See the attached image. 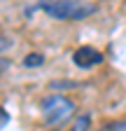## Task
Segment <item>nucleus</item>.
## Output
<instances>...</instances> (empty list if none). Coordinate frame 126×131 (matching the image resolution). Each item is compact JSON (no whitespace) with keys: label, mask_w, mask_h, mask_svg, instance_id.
<instances>
[{"label":"nucleus","mask_w":126,"mask_h":131,"mask_svg":"<svg viewBox=\"0 0 126 131\" xmlns=\"http://www.w3.org/2000/svg\"><path fill=\"white\" fill-rule=\"evenodd\" d=\"M7 68H9V61H7V59H3V56H0V75H3V73H5Z\"/></svg>","instance_id":"1a4fd4ad"},{"label":"nucleus","mask_w":126,"mask_h":131,"mask_svg":"<svg viewBox=\"0 0 126 131\" xmlns=\"http://www.w3.org/2000/svg\"><path fill=\"white\" fill-rule=\"evenodd\" d=\"M9 47H12V40L5 38V35H0V52H5V49H9Z\"/></svg>","instance_id":"6e6552de"},{"label":"nucleus","mask_w":126,"mask_h":131,"mask_svg":"<svg viewBox=\"0 0 126 131\" xmlns=\"http://www.w3.org/2000/svg\"><path fill=\"white\" fill-rule=\"evenodd\" d=\"M42 61H44L42 54H30V56L23 59V66H28V68H35V66H42Z\"/></svg>","instance_id":"39448f33"},{"label":"nucleus","mask_w":126,"mask_h":131,"mask_svg":"<svg viewBox=\"0 0 126 131\" xmlns=\"http://www.w3.org/2000/svg\"><path fill=\"white\" fill-rule=\"evenodd\" d=\"M103 59H105V56L98 52L96 47H80V49L72 54V61H75L77 68H93V66L103 63Z\"/></svg>","instance_id":"7ed1b4c3"},{"label":"nucleus","mask_w":126,"mask_h":131,"mask_svg":"<svg viewBox=\"0 0 126 131\" xmlns=\"http://www.w3.org/2000/svg\"><path fill=\"white\" fill-rule=\"evenodd\" d=\"M100 131H126V119H121V122H112V124L103 126Z\"/></svg>","instance_id":"423d86ee"},{"label":"nucleus","mask_w":126,"mask_h":131,"mask_svg":"<svg viewBox=\"0 0 126 131\" xmlns=\"http://www.w3.org/2000/svg\"><path fill=\"white\" fill-rule=\"evenodd\" d=\"M91 129V115H80L68 131H89Z\"/></svg>","instance_id":"20e7f679"},{"label":"nucleus","mask_w":126,"mask_h":131,"mask_svg":"<svg viewBox=\"0 0 126 131\" xmlns=\"http://www.w3.org/2000/svg\"><path fill=\"white\" fill-rule=\"evenodd\" d=\"M7 124H9V112H7L5 108H0V129L7 126Z\"/></svg>","instance_id":"0eeeda50"},{"label":"nucleus","mask_w":126,"mask_h":131,"mask_svg":"<svg viewBox=\"0 0 126 131\" xmlns=\"http://www.w3.org/2000/svg\"><path fill=\"white\" fill-rule=\"evenodd\" d=\"M77 105L72 98L68 96H61V94H54L49 98H44L42 101V119L47 126H61V124H66L72 115H75Z\"/></svg>","instance_id":"f03ea898"},{"label":"nucleus","mask_w":126,"mask_h":131,"mask_svg":"<svg viewBox=\"0 0 126 131\" xmlns=\"http://www.w3.org/2000/svg\"><path fill=\"white\" fill-rule=\"evenodd\" d=\"M37 7L56 21H84L98 9L86 0H42Z\"/></svg>","instance_id":"f257e3e1"}]
</instances>
